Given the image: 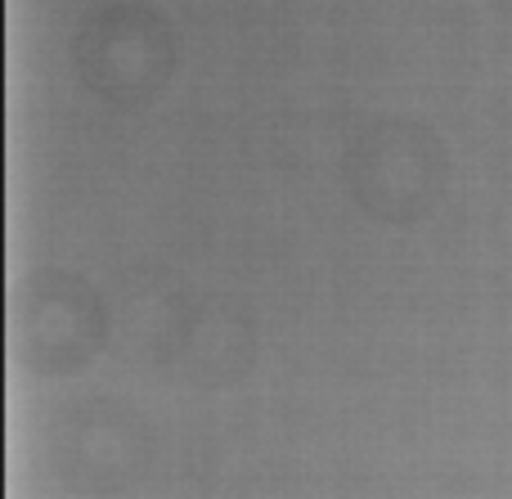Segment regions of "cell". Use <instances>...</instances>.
Returning a JSON list of instances; mask_svg holds the SVG:
<instances>
[{
  "instance_id": "1",
  "label": "cell",
  "mask_w": 512,
  "mask_h": 499,
  "mask_svg": "<svg viewBox=\"0 0 512 499\" xmlns=\"http://www.w3.org/2000/svg\"><path fill=\"white\" fill-rule=\"evenodd\" d=\"M5 347L23 374H81L108 347V306L77 270L41 266L14 279L5 306Z\"/></svg>"
},
{
  "instance_id": "2",
  "label": "cell",
  "mask_w": 512,
  "mask_h": 499,
  "mask_svg": "<svg viewBox=\"0 0 512 499\" xmlns=\"http://www.w3.org/2000/svg\"><path fill=\"white\" fill-rule=\"evenodd\" d=\"M346 194L382 225H418L445 203L450 189V149L418 117H378L342 158Z\"/></svg>"
},
{
  "instance_id": "3",
  "label": "cell",
  "mask_w": 512,
  "mask_h": 499,
  "mask_svg": "<svg viewBox=\"0 0 512 499\" xmlns=\"http://www.w3.org/2000/svg\"><path fill=\"white\" fill-rule=\"evenodd\" d=\"M180 63V36L144 0L104 5L72 36V68L81 86L113 108H144L167 90Z\"/></svg>"
},
{
  "instance_id": "4",
  "label": "cell",
  "mask_w": 512,
  "mask_h": 499,
  "mask_svg": "<svg viewBox=\"0 0 512 499\" xmlns=\"http://www.w3.org/2000/svg\"><path fill=\"white\" fill-rule=\"evenodd\" d=\"M50 468L63 491L117 499L149 477L153 428L117 396H86L50 423Z\"/></svg>"
},
{
  "instance_id": "5",
  "label": "cell",
  "mask_w": 512,
  "mask_h": 499,
  "mask_svg": "<svg viewBox=\"0 0 512 499\" xmlns=\"http://www.w3.org/2000/svg\"><path fill=\"white\" fill-rule=\"evenodd\" d=\"M158 369L189 387H234L256 365V320L221 293H171L144 329Z\"/></svg>"
},
{
  "instance_id": "6",
  "label": "cell",
  "mask_w": 512,
  "mask_h": 499,
  "mask_svg": "<svg viewBox=\"0 0 512 499\" xmlns=\"http://www.w3.org/2000/svg\"><path fill=\"white\" fill-rule=\"evenodd\" d=\"M499 5H508V9H512V0H499Z\"/></svg>"
}]
</instances>
